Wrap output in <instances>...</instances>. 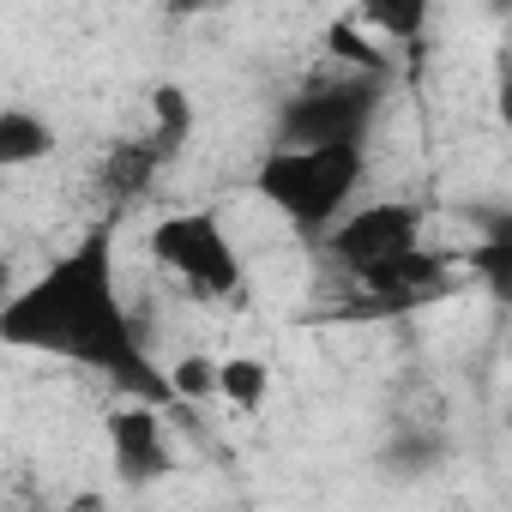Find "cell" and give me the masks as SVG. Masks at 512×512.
<instances>
[{
	"label": "cell",
	"instance_id": "e0dca14e",
	"mask_svg": "<svg viewBox=\"0 0 512 512\" xmlns=\"http://www.w3.org/2000/svg\"><path fill=\"white\" fill-rule=\"evenodd\" d=\"M500 350H506V368H512V314H506V338H500Z\"/></svg>",
	"mask_w": 512,
	"mask_h": 512
},
{
	"label": "cell",
	"instance_id": "7a4b0ae2",
	"mask_svg": "<svg viewBox=\"0 0 512 512\" xmlns=\"http://www.w3.org/2000/svg\"><path fill=\"white\" fill-rule=\"evenodd\" d=\"M368 181V145H320V151H290L266 145L260 169H253V193H260L290 229L326 241L362 199Z\"/></svg>",
	"mask_w": 512,
	"mask_h": 512
},
{
	"label": "cell",
	"instance_id": "5bb4252c",
	"mask_svg": "<svg viewBox=\"0 0 512 512\" xmlns=\"http://www.w3.org/2000/svg\"><path fill=\"white\" fill-rule=\"evenodd\" d=\"M169 368V398L175 404H211L217 398V374H223V362H211V356H175V362H163Z\"/></svg>",
	"mask_w": 512,
	"mask_h": 512
},
{
	"label": "cell",
	"instance_id": "30bf717a",
	"mask_svg": "<svg viewBox=\"0 0 512 512\" xmlns=\"http://www.w3.org/2000/svg\"><path fill=\"white\" fill-rule=\"evenodd\" d=\"M356 25L392 55V49H416L422 31L434 25V13L428 7H404V0H386V7H356Z\"/></svg>",
	"mask_w": 512,
	"mask_h": 512
},
{
	"label": "cell",
	"instance_id": "277c9868",
	"mask_svg": "<svg viewBox=\"0 0 512 512\" xmlns=\"http://www.w3.org/2000/svg\"><path fill=\"white\" fill-rule=\"evenodd\" d=\"M380 85L386 79H362V73H332V79H308L284 109H278V133L272 145L290 151H320V145H368L374 121H380Z\"/></svg>",
	"mask_w": 512,
	"mask_h": 512
},
{
	"label": "cell",
	"instance_id": "7c38bea8",
	"mask_svg": "<svg viewBox=\"0 0 512 512\" xmlns=\"http://www.w3.org/2000/svg\"><path fill=\"white\" fill-rule=\"evenodd\" d=\"M470 272H476L488 290L512 296V211H500V217L482 229V247H470Z\"/></svg>",
	"mask_w": 512,
	"mask_h": 512
},
{
	"label": "cell",
	"instance_id": "4fadbf2b",
	"mask_svg": "<svg viewBox=\"0 0 512 512\" xmlns=\"http://www.w3.org/2000/svg\"><path fill=\"white\" fill-rule=\"evenodd\" d=\"M145 109H151V127H145V139H157V145L175 157V151L187 145V133H193V103H187V91H181V85H157Z\"/></svg>",
	"mask_w": 512,
	"mask_h": 512
},
{
	"label": "cell",
	"instance_id": "6da1fadb",
	"mask_svg": "<svg viewBox=\"0 0 512 512\" xmlns=\"http://www.w3.org/2000/svg\"><path fill=\"white\" fill-rule=\"evenodd\" d=\"M0 338L13 350H37V356L91 368L109 386H121L133 404H157V410L175 404L169 398V368L151 356V344L139 332V314L121 290L109 223L79 235L25 290L7 296V308H0Z\"/></svg>",
	"mask_w": 512,
	"mask_h": 512
},
{
	"label": "cell",
	"instance_id": "5b68a950",
	"mask_svg": "<svg viewBox=\"0 0 512 512\" xmlns=\"http://www.w3.org/2000/svg\"><path fill=\"white\" fill-rule=\"evenodd\" d=\"M416 247H428V205H422V199H404V193L362 199V205L320 241V253H326V260H332L350 284H362L368 272L404 260V253H416Z\"/></svg>",
	"mask_w": 512,
	"mask_h": 512
},
{
	"label": "cell",
	"instance_id": "3957f363",
	"mask_svg": "<svg viewBox=\"0 0 512 512\" xmlns=\"http://www.w3.org/2000/svg\"><path fill=\"white\" fill-rule=\"evenodd\" d=\"M145 253L163 278H175L193 302H229L247 290V266L217 211H169L151 223Z\"/></svg>",
	"mask_w": 512,
	"mask_h": 512
},
{
	"label": "cell",
	"instance_id": "8fae6325",
	"mask_svg": "<svg viewBox=\"0 0 512 512\" xmlns=\"http://www.w3.org/2000/svg\"><path fill=\"white\" fill-rule=\"evenodd\" d=\"M217 398H223L235 416H260V410H266V398H272V368H266L260 356H223Z\"/></svg>",
	"mask_w": 512,
	"mask_h": 512
},
{
	"label": "cell",
	"instance_id": "9a60e30c",
	"mask_svg": "<svg viewBox=\"0 0 512 512\" xmlns=\"http://www.w3.org/2000/svg\"><path fill=\"white\" fill-rule=\"evenodd\" d=\"M380 464H386L392 476L416 482V476H428V470L440 464V440H434V434H422V428H404V434H392V440H386Z\"/></svg>",
	"mask_w": 512,
	"mask_h": 512
},
{
	"label": "cell",
	"instance_id": "52a82bcc",
	"mask_svg": "<svg viewBox=\"0 0 512 512\" xmlns=\"http://www.w3.org/2000/svg\"><path fill=\"white\" fill-rule=\"evenodd\" d=\"M103 428H109V464L121 482L151 488L175 470V434L157 404H121V410H109Z\"/></svg>",
	"mask_w": 512,
	"mask_h": 512
},
{
	"label": "cell",
	"instance_id": "9c48e42d",
	"mask_svg": "<svg viewBox=\"0 0 512 512\" xmlns=\"http://www.w3.org/2000/svg\"><path fill=\"white\" fill-rule=\"evenodd\" d=\"M49 151H55L49 115H37L31 103H7V109H0V169H7V175L49 163Z\"/></svg>",
	"mask_w": 512,
	"mask_h": 512
},
{
	"label": "cell",
	"instance_id": "8992f818",
	"mask_svg": "<svg viewBox=\"0 0 512 512\" xmlns=\"http://www.w3.org/2000/svg\"><path fill=\"white\" fill-rule=\"evenodd\" d=\"M464 272H470V253H446V247L428 241V247L404 253V260L368 272L362 284H350L344 314H356V320H392V314L434 308V302H446L464 284Z\"/></svg>",
	"mask_w": 512,
	"mask_h": 512
},
{
	"label": "cell",
	"instance_id": "2e32d148",
	"mask_svg": "<svg viewBox=\"0 0 512 512\" xmlns=\"http://www.w3.org/2000/svg\"><path fill=\"white\" fill-rule=\"evenodd\" d=\"M500 121L512 133V55H500Z\"/></svg>",
	"mask_w": 512,
	"mask_h": 512
},
{
	"label": "cell",
	"instance_id": "ac0fdd59",
	"mask_svg": "<svg viewBox=\"0 0 512 512\" xmlns=\"http://www.w3.org/2000/svg\"><path fill=\"white\" fill-rule=\"evenodd\" d=\"M500 55H512V13H506V43H500Z\"/></svg>",
	"mask_w": 512,
	"mask_h": 512
},
{
	"label": "cell",
	"instance_id": "ba28073f",
	"mask_svg": "<svg viewBox=\"0 0 512 512\" xmlns=\"http://www.w3.org/2000/svg\"><path fill=\"white\" fill-rule=\"evenodd\" d=\"M163 163H169V151H163L157 139H145V133H139V139H115V145L97 157V187H103V199L121 211V205H133V199H151Z\"/></svg>",
	"mask_w": 512,
	"mask_h": 512
}]
</instances>
